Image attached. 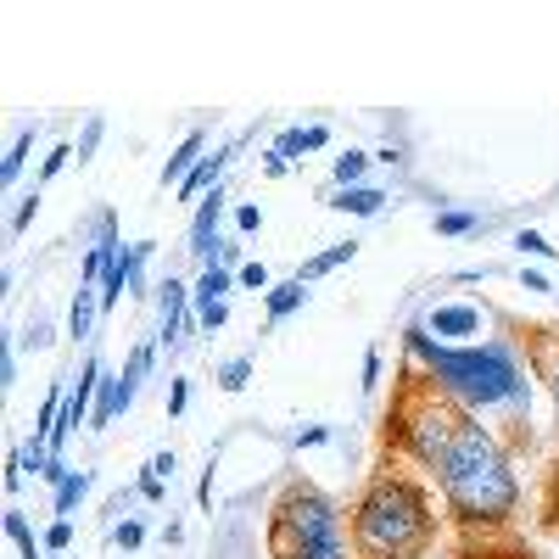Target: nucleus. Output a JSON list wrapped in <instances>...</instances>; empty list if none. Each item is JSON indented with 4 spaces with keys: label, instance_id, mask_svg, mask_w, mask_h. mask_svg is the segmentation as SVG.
I'll return each instance as SVG.
<instances>
[{
    "label": "nucleus",
    "instance_id": "c85d7f7f",
    "mask_svg": "<svg viewBox=\"0 0 559 559\" xmlns=\"http://www.w3.org/2000/svg\"><path fill=\"white\" fill-rule=\"evenodd\" d=\"M241 280H247L252 292H263V286H269V269H263V263H247V269H241Z\"/></svg>",
    "mask_w": 559,
    "mask_h": 559
},
{
    "label": "nucleus",
    "instance_id": "6ab92c4d",
    "mask_svg": "<svg viewBox=\"0 0 559 559\" xmlns=\"http://www.w3.org/2000/svg\"><path fill=\"white\" fill-rule=\"evenodd\" d=\"M84 492H90V476H68V481L57 487V515H62V521H68V509H73Z\"/></svg>",
    "mask_w": 559,
    "mask_h": 559
},
{
    "label": "nucleus",
    "instance_id": "dca6fc26",
    "mask_svg": "<svg viewBox=\"0 0 559 559\" xmlns=\"http://www.w3.org/2000/svg\"><path fill=\"white\" fill-rule=\"evenodd\" d=\"M90 292H96V286H79V302H73V319H68L73 336H84V331H90V313L102 308V297H90Z\"/></svg>",
    "mask_w": 559,
    "mask_h": 559
},
{
    "label": "nucleus",
    "instance_id": "aec40b11",
    "mask_svg": "<svg viewBox=\"0 0 559 559\" xmlns=\"http://www.w3.org/2000/svg\"><path fill=\"white\" fill-rule=\"evenodd\" d=\"M364 168H369V157H364V152H347V157H336V185L347 191V185H353Z\"/></svg>",
    "mask_w": 559,
    "mask_h": 559
},
{
    "label": "nucleus",
    "instance_id": "9d476101",
    "mask_svg": "<svg viewBox=\"0 0 559 559\" xmlns=\"http://www.w3.org/2000/svg\"><path fill=\"white\" fill-rule=\"evenodd\" d=\"M381 202H386V197H381V191H369V185H353V191L336 197V207H342V213H358V218L381 213Z\"/></svg>",
    "mask_w": 559,
    "mask_h": 559
},
{
    "label": "nucleus",
    "instance_id": "0eeeda50",
    "mask_svg": "<svg viewBox=\"0 0 559 559\" xmlns=\"http://www.w3.org/2000/svg\"><path fill=\"white\" fill-rule=\"evenodd\" d=\"M224 163H229V152H213V157H202V163H197L191 174H185V185H179V197H185V202H197V197L207 191V185H218Z\"/></svg>",
    "mask_w": 559,
    "mask_h": 559
},
{
    "label": "nucleus",
    "instance_id": "7c9ffc66",
    "mask_svg": "<svg viewBox=\"0 0 559 559\" xmlns=\"http://www.w3.org/2000/svg\"><path fill=\"white\" fill-rule=\"evenodd\" d=\"M376 381H381V353H369L364 358V386H376Z\"/></svg>",
    "mask_w": 559,
    "mask_h": 559
},
{
    "label": "nucleus",
    "instance_id": "9b49d317",
    "mask_svg": "<svg viewBox=\"0 0 559 559\" xmlns=\"http://www.w3.org/2000/svg\"><path fill=\"white\" fill-rule=\"evenodd\" d=\"M179 313H185V286L168 280V286H163V342L179 336Z\"/></svg>",
    "mask_w": 559,
    "mask_h": 559
},
{
    "label": "nucleus",
    "instance_id": "ddd939ff",
    "mask_svg": "<svg viewBox=\"0 0 559 559\" xmlns=\"http://www.w3.org/2000/svg\"><path fill=\"white\" fill-rule=\"evenodd\" d=\"M168 476H174V453H157V459L146 464V476H140V498H152V503H157Z\"/></svg>",
    "mask_w": 559,
    "mask_h": 559
},
{
    "label": "nucleus",
    "instance_id": "7ed1b4c3",
    "mask_svg": "<svg viewBox=\"0 0 559 559\" xmlns=\"http://www.w3.org/2000/svg\"><path fill=\"white\" fill-rule=\"evenodd\" d=\"M408 353L426 364V376L459 403V408H503V403H521L526 381L509 347H431L426 331H408Z\"/></svg>",
    "mask_w": 559,
    "mask_h": 559
},
{
    "label": "nucleus",
    "instance_id": "4be33fe9",
    "mask_svg": "<svg viewBox=\"0 0 559 559\" xmlns=\"http://www.w3.org/2000/svg\"><path fill=\"white\" fill-rule=\"evenodd\" d=\"M437 229H442V236H464V229H476V218L471 213H442Z\"/></svg>",
    "mask_w": 559,
    "mask_h": 559
},
{
    "label": "nucleus",
    "instance_id": "6e6552de",
    "mask_svg": "<svg viewBox=\"0 0 559 559\" xmlns=\"http://www.w3.org/2000/svg\"><path fill=\"white\" fill-rule=\"evenodd\" d=\"M431 331L437 336H476L481 331V313L476 308H437L431 313Z\"/></svg>",
    "mask_w": 559,
    "mask_h": 559
},
{
    "label": "nucleus",
    "instance_id": "f03ea898",
    "mask_svg": "<svg viewBox=\"0 0 559 559\" xmlns=\"http://www.w3.org/2000/svg\"><path fill=\"white\" fill-rule=\"evenodd\" d=\"M437 481H442L448 509H453L464 526H498V521L515 515V498H521V487H515V476H509V459H503L498 437H492L487 426H476V419L464 426V437H459L453 453L442 459Z\"/></svg>",
    "mask_w": 559,
    "mask_h": 559
},
{
    "label": "nucleus",
    "instance_id": "1a4fd4ad",
    "mask_svg": "<svg viewBox=\"0 0 559 559\" xmlns=\"http://www.w3.org/2000/svg\"><path fill=\"white\" fill-rule=\"evenodd\" d=\"M202 146H207V140H202V134H185V146H179V152L168 157V168H163V179H179V185H185V174H191V168L202 163Z\"/></svg>",
    "mask_w": 559,
    "mask_h": 559
},
{
    "label": "nucleus",
    "instance_id": "a878e982",
    "mask_svg": "<svg viewBox=\"0 0 559 559\" xmlns=\"http://www.w3.org/2000/svg\"><path fill=\"white\" fill-rule=\"evenodd\" d=\"M112 537H118V548H140V537H146V532H140V521H123Z\"/></svg>",
    "mask_w": 559,
    "mask_h": 559
},
{
    "label": "nucleus",
    "instance_id": "393cba45",
    "mask_svg": "<svg viewBox=\"0 0 559 559\" xmlns=\"http://www.w3.org/2000/svg\"><path fill=\"white\" fill-rule=\"evenodd\" d=\"M68 157H73V152H68V146H57V152H51V157H45V174H39V185H45V179H57V174H62V168H68Z\"/></svg>",
    "mask_w": 559,
    "mask_h": 559
},
{
    "label": "nucleus",
    "instance_id": "412c9836",
    "mask_svg": "<svg viewBox=\"0 0 559 559\" xmlns=\"http://www.w3.org/2000/svg\"><path fill=\"white\" fill-rule=\"evenodd\" d=\"M28 146H34V129H23V134L12 140V157H7V168H0V174H7V179H17V174H23V157H28Z\"/></svg>",
    "mask_w": 559,
    "mask_h": 559
},
{
    "label": "nucleus",
    "instance_id": "4468645a",
    "mask_svg": "<svg viewBox=\"0 0 559 559\" xmlns=\"http://www.w3.org/2000/svg\"><path fill=\"white\" fill-rule=\"evenodd\" d=\"M353 252H358L353 241H342V247H331V252H319V258H308V263H302V274H297V280H319V274H331L336 263H353Z\"/></svg>",
    "mask_w": 559,
    "mask_h": 559
},
{
    "label": "nucleus",
    "instance_id": "423d86ee",
    "mask_svg": "<svg viewBox=\"0 0 559 559\" xmlns=\"http://www.w3.org/2000/svg\"><path fill=\"white\" fill-rule=\"evenodd\" d=\"M218 207H224V185H213V197H202V213H197V224H191V252H197V258H207V241H213Z\"/></svg>",
    "mask_w": 559,
    "mask_h": 559
},
{
    "label": "nucleus",
    "instance_id": "473e14b6",
    "mask_svg": "<svg viewBox=\"0 0 559 559\" xmlns=\"http://www.w3.org/2000/svg\"><path fill=\"white\" fill-rule=\"evenodd\" d=\"M168 414H185V381H174V392H168Z\"/></svg>",
    "mask_w": 559,
    "mask_h": 559
},
{
    "label": "nucleus",
    "instance_id": "20e7f679",
    "mask_svg": "<svg viewBox=\"0 0 559 559\" xmlns=\"http://www.w3.org/2000/svg\"><path fill=\"white\" fill-rule=\"evenodd\" d=\"M392 426V448L408 453L414 464H426V471H442V459L453 453V442L464 437V426H471V414H464L431 376H414L397 386V408L386 414Z\"/></svg>",
    "mask_w": 559,
    "mask_h": 559
},
{
    "label": "nucleus",
    "instance_id": "2eb2a0df",
    "mask_svg": "<svg viewBox=\"0 0 559 559\" xmlns=\"http://www.w3.org/2000/svg\"><path fill=\"white\" fill-rule=\"evenodd\" d=\"M224 292H229V269H224V263H218V269L207 263V274H202V286H197V308H213V302H218Z\"/></svg>",
    "mask_w": 559,
    "mask_h": 559
},
{
    "label": "nucleus",
    "instance_id": "5701e85b",
    "mask_svg": "<svg viewBox=\"0 0 559 559\" xmlns=\"http://www.w3.org/2000/svg\"><path fill=\"white\" fill-rule=\"evenodd\" d=\"M515 247H521V252H532V258H548V252H554V247L537 236V229H521V241H515Z\"/></svg>",
    "mask_w": 559,
    "mask_h": 559
},
{
    "label": "nucleus",
    "instance_id": "f257e3e1",
    "mask_svg": "<svg viewBox=\"0 0 559 559\" xmlns=\"http://www.w3.org/2000/svg\"><path fill=\"white\" fill-rule=\"evenodd\" d=\"M437 537L431 498L419 481L381 471L353 503V559H426Z\"/></svg>",
    "mask_w": 559,
    "mask_h": 559
},
{
    "label": "nucleus",
    "instance_id": "2f4dec72",
    "mask_svg": "<svg viewBox=\"0 0 559 559\" xmlns=\"http://www.w3.org/2000/svg\"><path fill=\"white\" fill-rule=\"evenodd\" d=\"M236 224H241V229H258V224H263V213H258V207H241V213H236Z\"/></svg>",
    "mask_w": 559,
    "mask_h": 559
},
{
    "label": "nucleus",
    "instance_id": "f3484780",
    "mask_svg": "<svg viewBox=\"0 0 559 559\" xmlns=\"http://www.w3.org/2000/svg\"><path fill=\"white\" fill-rule=\"evenodd\" d=\"M7 532H12V543L23 548V559H39V543H34V532H28V521L17 515V509H7Z\"/></svg>",
    "mask_w": 559,
    "mask_h": 559
},
{
    "label": "nucleus",
    "instance_id": "bb28decb",
    "mask_svg": "<svg viewBox=\"0 0 559 559\" xmlns=\"http://www.w3.org/2000/svg\"><path fill=\"white\" fill-rule=\"evenodd\" d=\"M197 319H202V331H218V324L229 319V308H224V302H213V308H202Z\"/></svg>",
    "mask_w": 559,
    "mask_h": 559
},
{
    "label": "nucleus",
    "instance_id": "f8f14e48",
    "mask_svg": "<svg viewBox=\"0 0 559 559\" xmlns=\"http://www.w3.org/2000/svg\"><path fill=\"white\" fill-rule=\"evenodd\" d=\"M302 297H308V292H302V280H286V286H274V292H269V324H280Z\"/></svg>",
    "mask_w": 559,
    "mask_h": 559
},
{
    "label": "nucleus",
    "instance_id": "cd10ccee",
    "mask_svg": "<svg viewBox=\"0 0 559 559\" xmlns=\"http://www.w3.org/2000/svg\"><path fill=\"white\" fill-rule=\"evenodd\" d=\"M543 509H548V526H559V471H554V481H548V498H543Z\"/></svg>",
    "mask_w": 559,
    "mask_h": 559
},
{
    "label": "nucleus",
    "instance_id": "a211bd4d",
    "mask_svg": "<svg viewBox=\"0 0 559 559\" xmlns=\"http://www.w3.org/2000/svg\"><path fill=\"white\" fill-rule=\"evenodd\" d=\"M247 376H252V358H229V364L218 369V386H224V392H241Z\"/></svg>",
    "mask_w": 559,
    "mask_h": 559
},
{
    "label": "nucleus",
    "instance_id": "72a5a7b5",
    "mask_svg": "<svg viewBox=\"0 0 559 559\" xmlns=\"http://www.w3.org/2000/svg\"><path fill=\"white\" fill-rule=\"evenodd\" d=\"M548 381H554V403H559V364H548Z\"/></svg>",
    "mask_w": 559,
    "mask_h": 559
},
{
    "label": "nucleus",
    "instance_id": "39448f33",
    "mask_svg": "<svg viewBox=\"0 0 559 559\" xmlns=\"http://www.w3.org/2000/svg\"><path fill=\"white\" fill-rule=\"evenodd\" d=\"M331 548H347L342 509L319 487L292 481L269 509V559H313V554H331Z\"/></svg>",
    "mask_w": 559,
    "mask_h": 559
},
{
    "label": "nucleus",
    "instance_id": "b1692460",
    "mask_svg": "<svg viewBox=\"0 0 559 559\" xmlns=\"http://www.w3.org/2000/svg\"><path fill=\"white\" fill-rule=\"evenodd\" d=\"M68 543H73V526H68V521H57L51 532H45V548H51V554H62Z\"/></svg>",
    "mask_w": 559,
    "mask_h": 559
},
{
    "label": "nucleus",
    "instance_id": "c756f323",
    "mask_svg": "<svg viewBox=\"0 0 559 559\" xmlns=\"http://www.w3.org/2000/svg\"><path fill=\"white\" fill-rule=\"evenodd\" d=\"M96 140H102V118H96V123H90V129H84V146H79V163H84L90 152H96Z\"/></svg>",
    "mask_w": 559,
    "mask_h": 559
}]
</instances>
